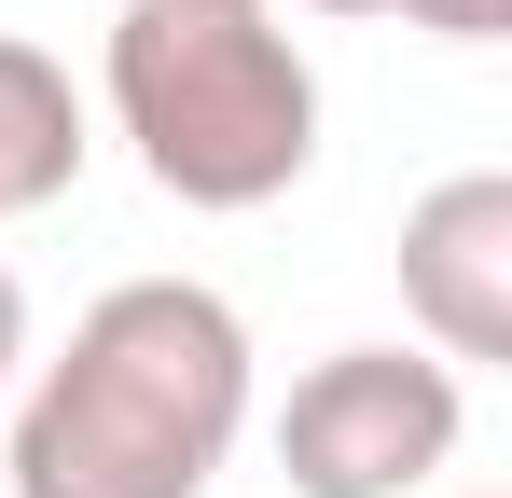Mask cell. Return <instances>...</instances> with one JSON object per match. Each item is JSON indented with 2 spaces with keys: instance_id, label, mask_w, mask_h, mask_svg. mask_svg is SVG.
Here are the masks:
<instances>
[{
  "instance_id": "obj_4",
  "label": "cell",
  "mask_w": 512,
  "mask_h": 498,
  "mask_svg": "<svg viewBox=\"0 0 512 498\" xmlns=\"http://www.w3.org/2000/svg\"><path fill=\"white\" fill-rule=\"evenodd\" d=\"M402 305L429 360H512V180L457 166L402 208Z\"/></svg>"
},
{
  "instance_id": "obj_7",
  "label": "cell",
  "mask_w": 512,
  "mask_h": 498,
  "mask_svg": "<svg viewBox=\"0 0 512 498\" xmlns=\"http://www.w3.org/2000/svg\"><path fill=\"white\" fill-rule=\"evenodd\" d=\"M14 360H28V291L0 277V388H14Z\"/></svg>"
},
{
  "instance_id": "obj_9",
  "label": "cell",
  "mask_w": 512,
  "mask_h": 498,
  "mask_svg": "<svg viewBox=\"0 0 512 498\" xmlns=\"http://www.w3.org/2000/svg\"><path fill=\"white\" fill-rule=\"evenodd\" d=\"M208 14H277V0H208Z\"/></svg>"
},
{
  "instance_id": "obj_6",
  "label": "cell",
  "mask_w": 512,
  "mask_h": 498,
  "mask_svg": "<svg viewBox=\"0 0 512 498\" xmlns=\"http://www.w3.org/2000/svg\"><path fill=\"white\" fill-rule=\"evenodd\" d=\"M388 14H416V28H443V42H499L512 0H388Z\"/></svg>"
},
{
  "instance_id": "obj_1",
  "label": "cell",
  "mask_w": 512,
  "mask_h": 498,
  "mask_svg": "<svg viewBox=\"0 0 512 498\" xmlns=\"http://www.w3.org/2000/svg\"><path fill=\"white\" fill-rule=\"evenodd\" d=\"M250 429V332L208 277L97 291L14 402V498H208Z\"/></svg>"
},
{
  "instance_id": "obj_2",
  "label": "cell",
  "mask_w": 512,
  "mask_h": 498,
  "mask_svg": "<svg viewBox=\"0 0 512 498\" xmlns=\"http://www.w3.org/2000/svg\"><path fill=\"white\" fill-rule=\"evenodd\" d=\"M111 125L139 139L153 194L180 208H277L319 166V70L277 14H208V0H125L111 28Z\"/></svg>"
},
{
  "instance_id": "obj_5",
  "label": "cell",
  "mask_w": 512,
  "mask_h": 498,
  "mask_svg": "<svg viewBox=\"0 0 512 498\" xmlns=\"http://www.w3.org/2000/svg\"><path fill=\"white\" fill-rule=\"evenodd\" d=\"M70 180H84V97H70V70L42 42L0 28V222L56 208Z\"/></svg>"
},
{
  "instance_id": "obj_8",
  "label": "cell",
  "mask_w": 512,
  "mask_h": 498,
  "mask_svg": "<svg viewBox=\"0 0 512 498\" xmlns=\"http://www.w3.org/2000/svg\"><path fill=\"white\" fill-rule=\"evenodd\" d=\"M319 14H388V0H319Z\"/></svg>"
},
{
  "instance_id": "obj_3",
  "label": "cell",
  "mask_w": 512,
  "mask_h": 498,
  "mask_svg": "<svg viewBox=\"0 0 512 498\" xmlns=\"http://www.w3.org/2000/svg\"><path fill=\"white\" fill-rule=\"evenodd\" d=\"M457 429H471L457 360H429V346H333L277 402V471H291V498H429L457 471Z\"/></svg>"
}]
</instances>
